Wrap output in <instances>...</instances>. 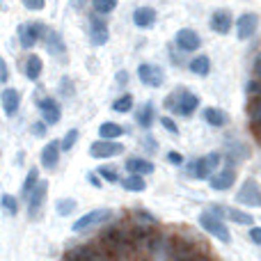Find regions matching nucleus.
Here are the masks:
<instances>
[{"label": "nucleus", "mask_w": 261, "mask_h": 261, "mask_svg": "<svg viewBox=\"0 0 261 261\" xmlns=\"http://www.w3.org/2000/svg\"><path fill=\"white\" fill-rule=\"evenodd\" d=\"M46 32H48V25L41 21H30V23H21L16 30V37H18V44H21V48L30 50L35 48L39 41H44Z\"/></svg>", "instance_id": "nucleus-1"}, {"label": "nucleus", "mask_w": 261, "mask_h": 261, "mask_svg": "<svg viewBox=\"0 0 261 261\" xmlns=\"http://www.w3.org/2000/svg\"><path fill=\"white\" fill-rule=\"evenodd\" d=\"M220 163H222V156L218 151H211L206 156L197 158L188 165V174L193 179H211L218 170H220Z\"/></svg>", "instance_id": "nucleus-2"}, {"label": "nucleus", "mask_w": 261, "mask_h": 261, "mask_svg": "<svg viewBox=\"0 0 261 261\" xmlns=\"http://www.w3.org/2000/svg\"><path fill=\"white\" fill-rule=\"evenodd\" d=\"M87 37H90L92 46H106L110 39V28L108 21H106L103 14H90V21H87Z\"/></svg>", "instance_id": "nucleus-3"}, {"label": "nucleus", "mask_w": 261, "mask_h": 261, "mask_svg": "<svg viewBox=\"0 0 261 261\" xmlns=\"http://www.w3.org/2000/svg\"><path fill=\"white\" fill-rule=\"evenodd\" d=\"M110 216H113V211H110V208H94V211L85 213L83 218H78V220L73 222L71 231H76V234L90 231L92 227H101V225H106V222L110 220Z\"/></svg>", "instance_id": "nucleus-4"}, {"label": "nucleus", "mask_w": 261, "mask_h": 261, "mask_svg": "<svg viewBox=\"0 0 261 261\" xmlns=\"http://www.w3.org/2000/svg\"><path fill=\"white\" fill-rule=\"evenodd\" d=\"M199 225H202V229L206 231V234H211V236H216L218 241H222V243H229L231 241V234H229V229H227V225L222 222V218H218L216 213H202L199 216Z\"/></svg>", "instance_id": "nucleus-5"}, {"label": "nucleus", "mask_w": 261, "mask_h": 261, "mask_svg": "<svg viewBox=\"0 0 261 261\" xmlns=\"http://www.w3.org/2000/svg\"><path fill=\"white\" fill-rule=\"evenodd\" d=\"M234 30H236V37H239L241 41L252 39L259 30V14H254V12L241 14V16L234 21Z\"/></svg>", "instance_id": "nucleus-6"}, {"label": "nucleus", "mask_w": 261, "mask_h": 261, "mask_svg": "<svg viewBox=\"0 0 261 261\" xmlns=\"http://www.w3.org/2000/svg\"><path fill=\"white\" fill-rule=\"evenodd\" d=\"M119 153H124V144L115 142V140H96V142H92L90 147V156L94 158V161H106V158H115L119 156Z\"/></svg>", "instance_id": "nucleus-7"}, {"label": "nucleus", "mask_w": 261, "mask_h": 261, "mask_svg": "<svg viewBox=\"0 0 261 261\" xmlns=\"http://www.w3.org/2000/svg\"><path fill=\"white\" fill-rule=\"evenodd\" d=\"M236 199H239L243 206H250V208H261V186L257 181L248 179L243 186L239 188L236 193Z\"/></svg>", "instance_id": "nucleus-8"}, {"label": "nucleus", "mask_w": 261, "mask_h": 261, "mask_svg": "<svg viewBox=\"0 0 261 261\" xmlns=\"http://www.w3.org/2000/svg\"><path fill=\"white\" fill-rule=\"evenodd\" d=\"M147 250H149V254L156 257L158 261H167L172 257V250H174V241L167 234H153Z\"/></svg>", "instance_id": "nucleus-9"}, {"label": "nucleus", "mask_w": 261, "mask_h": 261, "mask_svg": "<svg viewBox=\"0 0 261 261\" xmlns=\"http://www.w3.org/2000/svg\"><path fill=\"white\" fill-rule=\"evenodd\" d=\"M138 78H140V83L147 87H161L163 83H165V71L151 62H142L138 67Z\"/></svg>", "instance_id": "nucleus-10"}, {"label": "nucleus", "mask_w": 261, "mask_h": 261, "mask_svg": "<svg viewBox=\"0 0 261 261\" xmlns=\"http://www.w3.org/2000/svg\"><path fill=\"white\" fill-rule=\"evenodd\" d=\"M67 261H108V252L94 248V245H78L67 252Z\"/></svg>", "instance_id": "nucleus-11"}, {"label": "nucleus", "mask_w": 261, "mask_h": 261, "mask_svg": "<svg viewBox=\"0 0 261 261\" xmlns=\"http://www.w3.org/2000/svg\"><path fill=\"white\" fill-rule=\"evenodd\" d=\"M174 44L181 53H195L202 46V37L193 30V28H181L174 35Z\"/></svg>", "instance_id": "nucleus-12"}, {"label": "nucleus", "mask_w": 261, "mask_h": 261, "mask_svg": "<svg viewBox=\"0 0 261 261\" xmlns=\"http://www.w3.org/2000/svg\"><path fill=\"white\" fill-rule=\"evenodd\" d=\"M211 213H216L218 218H227V220L236 222V225H245V227H252L254 225V218L252 213H245L241 208H231V206H211Z\"/></svg>", "instance_id": "nucleus-13"}, {"label": "nucleus", "mask_w": 261, "mask_h": 261, "mask_svg": "<svg viewBox=\"0 0 261 261\" xmlns=\"http://www.w3.org/2000/svg\"><path fill=\"white\" fill-rule=\"evenodd\" d=\"M208 28H211L216 35H229L231 28H234V16H231L229 9H216L208 18Z\"/></svg>", "instance_id": "nucleus-14"}, {"label": "nucleus", "mask_w": 261, "mask_h": 261, "mask_svg": "<svg viewBox=\"0 0 261 261\" xmlns=\"http://www.w3.org/2000/svg\"><path fill=\"white\" fill-rule=\"evenodd\" d=\"M46 193H48V184H46V181H39V184L30 190V195L25 197L28 199V213H30V218L39 216L41 206H44V202H46Z\"/></svg>", "instance_id": "nucleus-15"}, {"label": "nucleus", "mask_w": 261, "mask_h": 261, "mask_svg": "<svg viewBox=\"0 0 261 261\" xmlns=\"http://www.w3.org/2000/svg\"><path fill=\"white\" fill-rule=\"evenodd\" d=\"M156 18L158 12L149 5H142V7H135L133 9V25L140 28V30H149V28L156 25Z\"/></svg>", "instance_id": "nucleus-16"}, {"label": "nucleus", "mask_w": 261, "mask_h": 261, "mask_svg": "<svg viewBox=\"0 0 261 261\" xmlns=\"http://www.w3.org/2000/svg\"><path fill=\"white\" fill-rule=\"evenodd\" d=\"M199 254L197 245L190 243V241H174V250H172V261H197Z\"/></svg>", "instance_id": "nucleus-17"}, {"label": "nucleus", "mask_w": 261, "mask_h": 261, "mask_svg": "<svg viewBox=\"0 0 261 261\" xmlns=\"http://www.w3.org/2000/svg\"><path fill=\"white\" fill-rule=\"evenodd\" d=\"M37 106H39L41 117H44L46 124H58L60 122V117H62V108H60V103L55 99H50V96H41V99L37 101Z\"/></svg>", "instance_id": "nucleus-18"}, {"label": "nucleus", "mask_w": 261, "mask_h": 261, "mask_svg": "<svg viewBox=\"0 0 261 261\" xmlns=\"http://www.w3.org/2000/svg\"><path fill=\"white\" fill-rule=\"evenodd\" d=\"M0 103H3V110L7 117H14L21 108V92L14 90V87H5L3 94H0Z\"/></svg>", "instance_id": "nucleus-19"}, {"label": "nucleus", "mask_w": 261, "mask_h": 261, "mask_svg": "<svg viewBox=\"0 0 261 261\" xmlns=\"http://www.w3.org/2000/svg\"><path fill=\"white\" fill-rule=\"evenodd\" d=\"M234 181H236L234 167H222V170H218L216 174L208 179V186H211L213 190H229L231 186H234Z\"/></svg>", "instance_id": "nucleus-20"}, {"label": "nucleus", "mask_w": 261, "mask_h": 261, "mask_svg": "<svg viewBox=\"0 0 261 261\" xmlns=\"http://www.w3.org/2000/svg\"><path fill=\"white\" fill-rule=\"evenodd\" d=\"M44 44H46V50L50 55H55V58H64L67 55V44H64L62 35L58 30H53V28H48V32L44 37Z\"/></svg>", "instance_id": "nucleus-21"}, {"label": "nucleus", "mask_w": 261, "mask_h": 261, "mask_svg": "<svg viewBox=\"0 0 261 261\" xmlns=\"http://www.w3.org/2000/svg\"><path fill=\"white\" fill-rule=\"evenodd\" d=\"M197 106H199V96H197V94L181 90V94H179V103H176L174 113H176V115H181V117H190V115H193L195 110H197Z\"/></svg>", "instance_id": "nucleus-22"}, {"label": "nucleus", "mask_w": 261, "mask_h": 261, "mask_svg": "<svg viewBox=\"0 0 261 261\" xmlns=\"http://www.w3.org/2000/svg\"><path fill=\"white\" fill-rule=\"evenodd\" d=\"M60 151H62L60 142L50 140V142L41 149V167H46V170H55V167H58V161H60Z\"/></svg>", "instance_id": "nucleus-23"}, {"label": "nucleus", "mask_w": 261, "mask_h": 261, "mask_svg": "<svg viewBox=\"0 0 261 261\" xmlns=\"http://www.w3.org/2000/svg\"><path fill=\"white\" fill-rule=\"evenodd\" d=\"M41 71H44V60L37 53H30L25 58V62H23V73H25V78L35 83V81H39Z\"/></svg>", "instance_id": "nucleus-24"}, {"label": "nucleus", "mask_w": 261, "mask_h": 261, "mask_svg": "<svg viewBox=\"0 0 261 261\" xmlns=\"http://www.w3.org/2000/svg\"><path fill=\"white\" fill-rule=\"evenodd\" d=\"M126 172L128 174H142V176H147V174H151L156 167H153V163L151 161H147V158H140V156H135V158H128L126 161Z\"/></svg>", "instance_id": "nucleus-25"}, {"label": "nucleus", "mask_w": 261, "mask_h": 261, "mask_svg": "<svg viewBox=\"0 0 261 261\" xmlns=\"http://www.w3.org/2000/svg\"><path fill=\"white\" fill-rule=\"evenodd\" d=\"M204 122L213 128H225L227 122H229V115L220 108H206L204 110Z\"/></svg>", "instance_id": "nucleus-26"}, {"label": "nucleus", "mask_w": 261, "mask_h": 261, "mask_svg": "<svg viewBox=\"0 0 261 261\" xmlns=\"http://www.w3.org/2000/svg\"><path fill=\"white\" fill-rule=\"evenodd\" d=\"M188 69L195 76H202V78L208 76V73H211V58H208V55H195L188 62Z\"/></svg>", "instance_id": "nucleus-27"}, {"label": "nucleus", "mask_w": 261, "mask_h": 261, "mask_svg": "<svg viewBox=\"0 0 261 261\" xmlns=\"http://www.w3.org/2000/svg\"><path fill=\"white\" fill-rule=\"evenodd\" d=\"M119 184H122V188L128 190V193H142V190L147 188V181H144L142 174H128V176H124Z\"/></svg>", "instance_id": "nucleus-28"}, {"label": "nucleus", "mask_w": 261, "mask_h": 261, "mask_svg": "<svg viewBox=\"0 0 261 261\" xmlns=\"http://www.w3.org/2000/svg\"><path fill=\"white\" fill-rule=\"evenodd\" d=\"M135 119H138V124L142 128H151V124L156 122V108H153V103H144Z\"/></svg>", "instance_id": "nucleus-29"}, {"label": "nucleus", "mask_w": 261, "mask_h": 261, "mask_svg": "<svg viewBox=\"0 0 261 261\" xmlns=\"http://www.w3.org/2000/svg\"><path fill=\"white\" fill-rule=\"evenodd\" d=\"M99 135L103 140H117V138H122L124 135V128L119 126V124H115V122H103L99 126Z\"/></svg>", "instance_id": "nucleus-30"}, {"label": "nucleus", "mask_w": 261, "mask_h": 261, "mask_svg": "<svg viewBox=\"0 0 261 261\" xmlns=\"http://www.w3.org/2000/svg\"><path fill=\"white\" fill-rule=\"evenodd\" d=\"M248 119H250V126H257V124H261V96H257V99H250Z\"/></svg>", "instance_id": "nucleus-31"}, {"label": "nucleus", "mask_w": 261, "mask_h": 261, "mask_svg": "<svg viewBox=\"0 0 261 261\" xmlns=\"http://www.w3.org/2000/svg\"><path fill=\"white\" fill-rule=\"evenodd\" d=\"M117 3L119 0H92V9H94L96 14L108 16V14H113L115 9H117Z\"/></svg>", "instance_id": "nucleus-32"}, {"label": "nucleus", "mask_w": 261, "mask_h": 261, "mask_svg": "<svg viewBox=\"0 0 261 261\" xmlns=\"http://www.w3.org/2000/svg\"><path fill=\"white\" fill-rule=\"evenodd\" d=\"M37 184H39V170H37V167H32V170L28 172L25 181H23V188H21V195H23V197H28V195H30V190L35 188Z\"/></svg>", "instance_id": "nucleus-33"}, {"label": "nucleus", "mask_w": 261, "mask_h": 261, "mask_svg": "<svg viewBox=\"0 0 261 261\" xmlns=\"http://www.w3.org/2000/svg\"><path fill=\"white\" fill-rule=\"evenodd\" d=\"M76 206H78V202L76 199H60L58 204H55V213L58 216H62V218H67V216H71L73 211H76Z\"/></svg>", "instance_id": "nucleus-34"}, {"label": "nucleus", "mask_w": 261, "mask_h": 261, "mask_svg": "<svg viewBox=\"0 0 261 261\" xmlns=\"http://www.w3.org/2000/svg\"><path fill=\"white\" fill-rule=\"evenodd\" d=\"M113 110H115V113H130V110H133V96H130V94L117 96V99H115V103H113Z\"/></svg>", "instance_id": "nucleus-35"}, {"label": "nucleus", "mask_w": 261, "mask_h": 261, "mask_svg": "<svg viewBox=\"0 0 261 261\" xmlns=\"http://www.w3.org/2000/svg\"><path fill=\"white\" fill-rule=\"evenodd\" d=\"M78 128H69L67 133H64V138H62V142H60V147H62V151H69V149H73V144L78 142Z\"/></svg>", "instance_id": "nucleus-36"}, {"label": "nucleus", "mask_w": 261, "mask_h": 261, "mask_svg": "<svg viewBox=\"0 0 261 261\" xmlns=\"http://www.w3.org/2000/svg\"><path fill=\"white\" fill-rule=\"evenodd\" d=\"M96 174H99L103 181H108V184H117V181H119L117 170H115V167H108V165L99 167V172H96Z\"/></svg>", "instance_id": "nucleus-37"}, {"label": "nucleus", "mask_w": 261, "mask_h": 261, "mask_svg": "<svg viewBox=\"0 0 261 261\" xmlns=\"http://www.w3.org/2000/svg\"><path fill=\"white\" fill-rule=\"evenodd\" d=\"M0 206H3L5 211L9 213V216H16V213H18V202L12 197V195H3V199H0Z\"/></svg>", "instance_id": "nucleus-38"}, {"label": "nucleus", "mask_w": 261, "mask_h": 261, "mask_svg": "<svg viewBox=\"0 0 261 261\" xmlns=\"http://www.w3.org/2000/svg\"><path fill=\"white\" fill-rule=\"evenodd\" d=\"M245 94H248L250 99L261 96V78H252V81H248V85H245Z\"/></svg>", "instance_id": "nucleus-39"}, {"label": "nucleus", "mask_w": 261, "mask_h": 261, "mask_svg": "<svg viewBox=\"0 0 261 261\" xmlns=\"http://www.w3.org/2000/svg\"><path fill=\"white\" fill-rule=\"evenodd\" d=\"M21 5L28 12H41L46 7V0H21Z\"/></svg>", "instance_id": "nucleus-40"}, {"label": "nucleus", "mask_w": 261, "mask_h": 261, "mask_svg": "<svg viewBox=\"0 0 261 261\" xmlns=\"http://www.w3.org/2000/svg\"><path fill=\"white\" fill-rule=\"evenodd\" d=\"M161 126L167 130V133H172V135H179V126L174 124V119L172 117H161Z\"/></svg>", "instance_id": "nucleus-41"}, {"label": "nucleus", "mask_w": 261, "mask_h": 261, "mask_svg": "<svg viewBox=\"0 0 261 261\" xmlns=\"http://www.w3.org/2000/svg\"><path fill=\"white\" fill-rule=\"evenodd\" d=\"M46 126H48L46 122H32L30 133L35 135V138H44V135H46Z\"/></svg>", "instance_id": "nucleus-42"}, {"label": "nucleus", "mask_w": 261, "mask_h": 261, "mask_svg": "<svg viewBox=\"0 0 261 261\" xmlns=\"http://www.w3.org/2000/svg\"><path fill=\"white\" fill-rule=\"evenodd\" d=\"M7 81H9V67L5 62V58L0 55V85H7Z\"/></svg>", "instance_id": "nucleus-43"}, {"label": "nucleus", "mask_w": 261, "mask_h": 261, "mask_svg": "<svg viewBox=\"0 0 261 261\" xmlns=\"http://www.w3.org/2000/svg\"><path fill=\"white\" fill-rule=\"evenodd\" d=\"M60 92H62V96H71L73 94V87H71V81H69V76H64L62 81H60Z\"/></svg>", "instance_id": "nucleus-44"}, {"label": "nucleus", "mask_w": 261, "mask_h": 261, "mask_svg": "<svg viewBox=\"0 0 261 261\" xmlns=\"http://www.w3.org/2000/svg\"><path fill=\"white\" fill-rule=\"evenodd\" d=\"M135 218H138V220L149 222V225H156V218L149 216V211H144V208H138V211H135Z\"/></svg>", "instance_id": "nucleus-45"}, {"label": "nucleus", "mask_w": 261, "mask_h": 261, "mask_svg": "<svg viewBox=\"0 0 261 261\" xmlns=\"http://www.w3.org/2000/svg\"><path fill=\"white\" fill-rule=\"evenodd\" d=\"M248 236H250V241H252V243L261 245V227L252 225V227H250V231H248Z\"/></svg>", "instance_id": "nucleus-46"}, {"label": "nucleus", "mask_w": 261, "mask_h": 261, "mask_svg": "<svg viewBox=\"0 0 261 261\" xmlns=\"http://www.w3.org/2000/svg\"><path fill=\"white\" fill-rule=\"evenodd\" d=\"M179 94H181V92H172V94L165 99V108L174 110V108H176V103H179Z\"/></svg>", "instance_id": "nucleus-47"}, {"label": "nucleus", "mask_w": 261, "mask_h": 261, "mask_svg": "<svg viewBox=\"0 0 261 261\" xmlns=\"http://www.w3.org/2000/svg\"><path fill=\"white\" fill-rule=\"evenodd\" d=\"M167 161H170L172 165H184V153H179V151H170V153H167Z\"/></svg>", "instance_id": "nucleus-48"}, {"label": "nucleus", "mask_w": 261, "mask_h": 261, "mask_svg": "<svg viewBox=\"0 0 261 261\" xmlns=\"http://www.w3.org/2000/svg\"><path fill=\"white\" fill-rule=\"evenodd\" d=\"M252 71H254V76L261 78V53L254 58V64H252Z\"/></svg>", "instance_id": "nucleus-49"}, {"label": "nucleus", "mask_w": 261, "mask_h": 261, "mask_svg": "<svg viewBox=\"0 0 261 261\" xmlns=\"http://www.w3.org/2000/svg\"><path fill=\"white\" fill-rule=\"evenodd\" d=\"M117 83H119V85H126V83H128V73L126 71H119L117 73Z\"/></svg>", "instance_id": "nucleus-50"}, {"label": "nucleus", "mask_w": 261, "mask_h": 261, "mask_svg": "<svg viewBox=\"0 0 261 261\" xmlns=\"http://www.w3.org/2000/svg\"><path fill=\"white\" fill-rule=\"evenodd\" d=\"M96 176H99V174H96V172H90V174H87V179L92 181V186H96V188H99V186H101V181L96 179Z\"/></svg>", "instance_id": "nucleus-51"}, {"label": "nucleus", "mask_w": 261, "mask_h": 261, "mask_svg": "<svg viewBox=\"0 0 261 261\" xmlns=\"http://www.w3.org/2000/svg\"><path fill=\"white\" fill-rule=\"evenodd\" d=\"M254 128V135H257V140H261V124H257V126H252Z\"/></svg>", "instance_id": "nucleus-52"}, {"label": "nucleus", "mask_w": 261, "mask_h": 261, "mask_svg": "<svg viewBox=\"0 0 261 261\" xmlns=\"http://www.w3.org/2000/svg\"><path fill=\"white\" fill-rule=\"evenodd\" d=\"M64 261H67V259H64Z\"/></svg>", "instance_id": "nucleus-53"}]
</instances>
